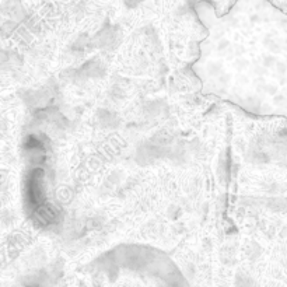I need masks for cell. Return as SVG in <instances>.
<instances>
[{"label":"cell","instance_id":"1","mask_svg":"<svg viewBox=\"0 0 287 287\" xmlns=\"http://www.w3.org/2000/svg\"><path fill=\"white\" fill-rule=\"evenodd\" d=\"M192 69L204 94L257 115L287 118V20L212 26Z\"/></svg>","mask_w":287,"mask_h":287}]
</instances>
